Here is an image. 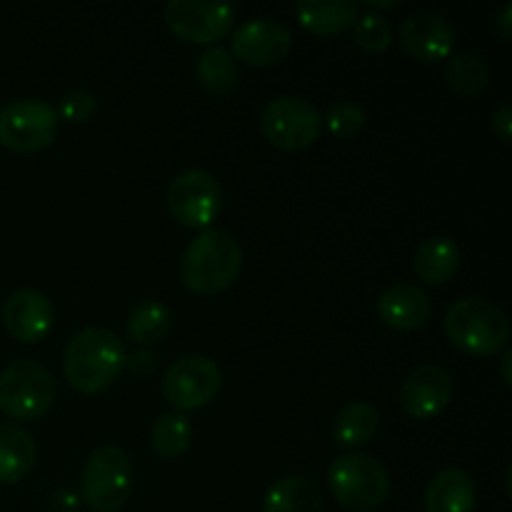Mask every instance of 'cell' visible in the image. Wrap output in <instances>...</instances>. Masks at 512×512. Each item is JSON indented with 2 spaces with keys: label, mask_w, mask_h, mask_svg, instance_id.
Instances as JSON below:
<instances>
[{
  "label": "cell",
  "mask_w": 512,
  "mask_h": 512,
  "mask_svg": "<svg viewBox=\"0 0 512 512\" xmlns=\"http://www.w3.org/2000/svg\"><path fill=\"white\" fill-rule=\"evenodd\" d=\"M190 438H193V425L183 413H163L150 430L153 450L168 460L180 458L188 450Z\"/></svg>",
  "instance_id": "obj_26"
},
{
  "label": "cell",
  "mask_w": 512,
  "mask_h": 512,
  "mask_svg": "<svg viewBox=\"0 0 512 512\" xmlns=\"http://www.w3.org/2000/svg\"><path fill=\"white\" fill-rule=\"evenodd\" d=\"M510 13H512V5H503V10H500V15H498V33L503 35L505 40H508L510 33H512Z\"/></svg>",
  "instance_id": "obj_33"
},
{
  "label": "cell",
  "mask_w": 512,
  "mask_h": 512,
  "mask_svg": "<svg viewBox=\"0 0 512 512\" xmlns=\"http://www.w3.org/2000/svg\"><path fill=\"white\" fill-rule=\"evenodd\" d=\"M380 428V413L370 403H348L333 420V440L343 448H360L370 443Z\"/></svg>",
  "instance_id": "obj_22"
},
{
  "label": "cell",
  "mask_w": 512,
  "mask_h": 512,
  "mask_svg": "<svg viewBox=\"0 0 512 512\" xmlns=\"http://www.w3.org/2000/svg\"><path fill=\"white\" fill-rule=\"evenodd\" d=\"M353 38L368 53H383L393 43V25L383 15H358V20L353 23Z\"/></svg>",
  "instance_id": "obj_28"
},
{
  "label": "cell",
  "mask_w": 512,
  "mask_h": 512,
  "mask_svg": "<svg viewBox=\"0 0 512 512\" xmlns=\"http://www.w3.org/2000/svg\"><path fill=\"white\" fill-rule=\"evenodd\" d=\"M55 400V380L35 360H15L0 373V410L13 420H35Z\"/></svg>",
  "instance_id": "obj_6"
},
{
  "label": "cell",
  "mask_w": 512,
  "mask_h": 512,
  "mask_svg": "<svg viewBox=\"0 0 512 512\" xmlns=\"http://www.w3.org/2000/svg\"><path fill=\"white\" fill-rule=\"evenodd\" d=\"M168 208L185 228H210L223 210V188L208 170H185L168 185Z\"/></svg>",
  "instance_id": "obj_10"
},
{
  "label": "cell",
  "mask_w": 512,
  "mask_h": 512,
  "mask_svg": "<svg viewBox=\"0 0 512 512\" xmlns=\"http://www.w3.org/2000/svg\"><path fill=\"white\" fill-rule=\"evenodd\" d=\"M445 335L463 353L490 358L508 345L510 320L493 300L463 298L445 313Z\"/></svg>",
  "instance_id": "obj_3"
},
{
  "label": "cell",
  "mask_w": 512,
  "mask_h": 512,
  "mask_svg": "<svg viewBox=\"0 0 512 512\" xmlns=\"http://www.w3.org/2000/svg\"><path fill=\"white\" fill-rule=\"evenodd\" d=\"M365 5H368V8H395L398 0H365Z\"/></svg>",
  "instance_id": "obj_35"
},
{
  "label": "cell",
  "mask_w": 512,
  "mask_h": 512,
  "mask_svg": "<svg viewBox=\"0 0 512 512\" xmlns=\"http://www.w3.org/2000/svg\"><path fill=\"white\" fill-rule=\"evenodd\" d=\"M58 135V113L38 98L13 100L0 108V143L18 153L48 148Z\"/></svg>",
  "instance_id": "obj_8"
},
{
  "label": "cell",
  "mask_w": 512,
  "mask_h": 512,
  "mask_svg": "<svg viewBox=\"0 0 512 512\" xmlns=\"http://www.w3.org/2000/svg\"><path fill=\"white\" fill-rule=\"evenodd\" d=\"M510 360H512V353H510V350H505V355H503V380H505V385L512 383V378H510Z\"/></svg>",
  "instance_id": "obj_34"
},
{
  "label": "cell",
  "mask_w": 512,
  "mask_h": 512,
  "mask_svg": "<svg viewBox=\"0 0 512 512\" xmlns=\"http://www.w3.org/2000/svg\"><path fill=\"white\" fill-rule=\"evenodd\" d=\"M125 368H128L133 375L148 378V375L158 368V358H155V353H150V350L140 348V350H135L133 355H128V358H125Z\"/></svg>",
  "instance_id": "obj_30"
},
{
  "label": "cell",
  "mask_w": 512,
  "mask_h": 512,
  "mask_svg": "<svg viewBox=\"0 0 512 512\" xmlns=\"http://www.w3.org/2000/svg\"><path fill=\"white\" fill-rule=\"evenodd\" d=\"M95 95L88 93V90H70V93H65L63 98H60L58 103V110L55 113L60 115V118H65L68 123H85V120L90 118V115L95 113Z\"/></svg>",
  "instance_id": "obj_29"
},
{
  "label": "cell",
  "mask_w": 512,
  "mask_h": 512,
  "mask_svg": "<svg viewBox=\"0 0 512 512\" xmlns=\"http://www.w3.org/2000/svg\"><path fill=\"white\" fill-rule=\"evenodd\" d=\"M455 393L453 378L440 365H420L400 385V405L415 420H430L443 413Z\"/></svg>",
  "instance_id": "obj_14"
},
{
  "label": "cell",
  "mask_w": 512,
  "mask_h": 512,
  "mask_svg": "<svg viewBox=\"0 0 512 512\" xmlns=\"http://www.w3.org/2000/svg\"><path fill=\"white\" fill-rule=\"evenodd\" d=\"M128 350L120 335L108 328H85L68 340L63 353L65 380L78 393L93 395L118 380Z\"/></svg>",
  "instance_id": "obj_1"
},
{
  "label": "cell",
  "mask_w": 512,
  "mask_h": 512,
  "mask_svg": "<svg viewBox=\"0 0 512 512\" xmlns=\"http://www.w3.org/2000/svg\"><path fill=\"white\" fill-rule=\"evenodd\" d=\"M445 80L450 88L460 95H478L490 83V65L483 55L473 50H463L448 58L445 65Z\"/></svg>",
  "instance_id": "obj_25"
},
{
  "label": "cell",
  "mask_w": 512,
  "mask_h": 512,
  "mask_svg": "<svg viewBox=\"0 0 512 512\" xmlns=\"http://www.w3.org/2000/svg\"><path fill=\"white\" fill-rule=\"evenodd\" d=\"M80 498L68 488H60L50 495V512H78Z\"/></svg>",
  "instance_id": "obj_32"
},
{
  "label": "cell",
  "mask_w": 512,
  "mask_h": 512,
  "mask_svg": "<svg viewBox=\"0 0 512 512\" xmlns=\"http://www.w3.org/2000/svg\"><path fill=\"white\" fill-rule=\"evenodd\" d=\"M163 13L165 23L178 38L213 45L233 28L235 5L220 0H168Z\"/></svg>",
  "instance_id": "obj_11"
},
{
  "label": "cell",
  "mask_w": 512,
  "mask_h": 512,
  "mask_svg": "<svg viewBox=\"0 0 512 512\" xmlns=\"http://www.w3.org/2000/svg\"><path fill=\"white\" fill-rule=\"evenodd\" d=\"M300 25L313 35H338L358 20L355 0H300L295 3Z\"/></svg>",
  "instance_id": "obj_19"
},
{
  "label": "cell",
  "mask_w": 512,
  "mask_h": 512,
  "mask_svg": "<svg viewBox=\"0 0 512 512\" xmlns=\"http://www.w3.org/2000/svg\"><path fill=\"white\" fill-rule=\"evenodd\" d=\"M320 113L310 100L300 95H280L270 100L260 113V130L265 140L280 150H303L318 140Z\"/></svg>",
  "instance_id": "obj_7"
},
{
  "label": "cell",
  "mask_w": 512,
  "mask_h": 512,
  "mask_svg": "<svg viewBox=\"0 0 512 512\" xmlns=\"http://www.w3.org/2000/svg\"><path fill=\"white\" fill-rule=\"evenodd\" d=\"M328 485L335 500L350 510H373L390 493L388 468L373 455H340L328 470Z\"/></svg>",
  "instance_id": "obj_4"
},
{
  "label": "cell",
  "mask_w": 512,
  "mask_h": 512,
  "mask_svg": "<svg viewBox=\"0 0 512 512\" xmlns=\"http://www.w3.org/2000/svg\"><path fill=\"white\" fill-rule=\"evenodd\" d=\"M35 440L20 425H0V483H18L35 465Z\"/></svg>",
  "instance_id": "obj_21"
},
{
  "label": "cell",
  "mask_w": 512,
  "mask_h": 512,
  "mask_svg": "<svg viewBox=\"0 0 512 512\" xmlns=\"http://www.w3.org/2000/svg\"><path fill=\"white\" fill-rule=\"evenodd\" d=\"M433 300L413 283H395L378 298V318L393 330H418L428 325Z\"/></svg>",
  "instance_id": "obj_16"
},
{
  "label": "cell",
  "mask_w": 512,
  "mask_h": 512,
  "mask_svg": "<svg viewBox=\"0 0 512 512\" xmlns=\"http://www.w3.org/2000/svg\"><path fill=\"white\" fill-rule=\"evenodd\" d=\"M3 323L20 343H40L55 323L53 303L40 290L20 288L5 300Z\"/></svg>",
  "instance_id": "obj_15"
},
{
  "label": "cell",
  "mask_w": 512,
  "mask_h": 512,
  "mask_svg": "<svg viewBox=\"0 0 512 512\" xmlns=\"http://www.w3.org/2000/svg\"><path fill=\"white\" fill-rule=\"evenodd\" d=\"M365 120H368V115H365V110L360 108L358 103H353V100H335V103L325 110V115H320V123L325 125V130H328L333 138L340 140L353 138V135L363 128Z\"/></svg>",
  "instance_id": "obj_27"
},
{
  "label": "cell",
  "mask_w": 512,
  "mask_h": 512,
  "mask_svg": "<svg viewBox=\"0 0 512 512\" xmlns=\"http://www.w3.org/2000/svg\"><path fill=\"white\" fill-rule=\"evenodd\" d=\"M200 85L213 95H225L240 83V65L228 48L210 45L205 53H200L195 65Z\"/></svg>",
  "instance_id": "obj_24"
},
{
  "label": "cell",
  "mask_w": 512,
  "mask_h": 512,
  "mask_svg": "<svg viewBox=\"0 0 512 512\" xmlns=\"http://www.w3.org/2000/svg\"><path fill=\"white\" fill-rule=\"evenodd\" d=\"M243 268V248L225 228H205L180 258V280L190 293L215 295L228 288Z\"/></svg>",
  "instance_id": "obj_2"
},
{
  "label": "cell",
  "mask_w": 512,
  "mask_h": 512,
  "mask_svg": "<svg viewBox=\"0 0 512 512\" xmlns=\"http://www.w3.org/2000/svg\"><path fill=\"white\" fill-rule=\"evenodd\" d=\"M83 500L95 512H115L125 505L133 490V463L118 445L93 450L80 475Z\"/></svg>",
  "instance_id": "obj_5"
},
{
  "label": "cell",
  "mask_w": 512,
  "mask_h": 512,
  "mask_svg": "<svg viewBox=\"0 0 512 512\" xmlns=\"http://www.w3.org/2000/svg\"><path fill=\"white\" fill-rule=\"evenodd\" d=\"M223 388L218 363L205 355H185L163 375V395L178 413L205 408Z\"/></svg>",
  "instance_id": "obj_9"
},
{
  "label": "cell",
  "mask_w": 512,
  "mask_h": 512,
  "mask_svg": "<svg viewBox=\"0 0 512 512\" xmlns=\"http://www.w3.org/2000/svg\"><path fill=\"white\" fill-rule=\"evenodd\" d=\"M478 485L463 468H445L425 490V512H473Z\"/></svg>",
  "instance_id": "obj_17"
},
{
  "label": "cell",
  "mask_w": 512,
  "mask_h": 512,
  "mask_svg": "<svg viewBox=\"0 0 512 512\" xmlns=\"http://www.w3.org/2000/svg\"><path fill=\"white\" fill-rule=\"evenodd\" d=\"M265 512H323L320 485L308 475H283L265 495Z\"/></svg>",
  "instance_id": "obj_20"
},
{
  "label": "cell",
  "mask_w": 512,
  "mask_h": 512,
  "mask_svg": "<svg viewBox=\"0 0 512 512\" xmlns=\"http://www.w3.org/2000/svg\"><path fill=\"white\" fill-rule=\"evenodd\" d=\"M398 40L410 58L420 63L450 58L455 45V28L438 10H418L400 23Z\"/></svg>",
  "instance_id": "obj_13"
},
{
  "label": "cell",
  "mask_w": 512,
  "mask_h": 512,
  "mask_svg": "<svg viewBox=\"0 0 512 512\" xmlns=\"http://www.w3.org/2000/svg\"><path fill=\"white\" fill-rule=\"evenodd\" d=\"M413 268L428 285H445L460 268V248L448 235L423 240L413 255Z\"/></svg>",
  "instance_id": "obj_18"
},
{
  "label": "cell",
  "mask_w": 512,
  "mask_h": 512,
  "mask_svg": "<svg viewBox=\"0 0 512 512\" xmlns=\"http://www.w3.org/2000/svg\"><path fill=\"white\" fill-rule=\"evenodd\" d=\"M293 48V35L288 25L280 20L260 15L240 23L233 33V58L248 65H275L285 58Z\"/></svg>",
  "instance_id": "obj_12"
},
{
  "label": "cell",
  "mask_w": 512,
  "mask_h": 512,
  "mask_svg": "<svg viewBox=\"0 0 512 512\" xmlns=\"http://www.w3.org/2000/svg\"><path fill=\"white\" fill-rule=\"evenodd\" d=\"M173 330V310L160 300H140L128 315V338L145 345H158Z\"/></svg>",
  "instance_id": "obj_23"
},
{
  "label": "cell",
  "mask_w": 512,
  "mask_h": 512,
  "mask_svg": "<svg viewBox=\"0 0 512 512\" xmlns=\"http://www.w3.org/2000/svg\"><path fill=\"white\" fill-rule=\"evenodd\" d=\"M490 125H493V130L498 133V138L503 140V143H510L512 138V105L505 100V103H500L498 108L493 110V115H490Z\"/></svg>",
  "instance_id": "obj_31"
}]
</instances>
